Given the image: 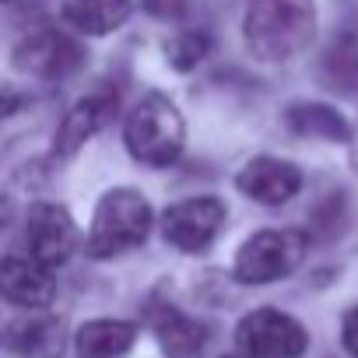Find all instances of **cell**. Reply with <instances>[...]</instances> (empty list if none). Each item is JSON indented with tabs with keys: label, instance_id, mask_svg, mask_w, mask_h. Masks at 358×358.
I'll return each instance as SVG.
<instances>
[{
	"label": "cell",
	"instance_id": "obj_8",
	"mask_svg": "<svg viewBox=\"0 0 358 358\" xmlns=\"http://www.w3.org/2000/svg\"><path fill=\"white\" fill-rule=\"evenodd\" d=\"M81 64H85V50L57 29L29 32L15 46V67L32 74V78H43V81H64Z\"/></svg>",
	"mask_w": 358,
	"mask_h": 358
},
{
	"label": "cell",
	"instance_id": "obj_11",
	"mask_svg": "<svg viewBox=\"0 0 358 358\" xmlns=\"http://www.w3.org/2000/svg\"><path fill=\"white\" fill-rule=\"evenodd\" d=\"M4 348L18 358H60L67 348V334H64V320L46 313V309H32L22 313L8 323L4 330Z\"/></svg>",
	"mask_w": 358,
	"mask_h": 358
},
{
	"label": "cell",
	"instance_id": "obj_10",
	"mask_svg": "<svg viewBox=\"0 0 358 358\" xmlns=\"http://www.w3.org/2000/svg\"><path fill=\"white\" fill-rule=\"evenodd\" d=\"M0 292L11 306L32 313V309H46L57 299V278L50 274L46 264L25 253H8L4 264H0Z\"/></svg>",
	"mask_w": 358,
	"mask_h": 358
},
{
	"label": "cell",
	"instance_id": "obj_9",
	"mask_svg": "<svg viewBox=\"0 0 358 358\" xmlns=\"http://www.w3.org/2000/svg\"><path fill=\"white\" fill-rule=\"evenodd\" d=\"M236 190L264 208H281L302 190V169L285 158L257 155L236 172Z\"/></svg>",
	"mask_w": 358,
	"mask_h": 358
},
{
	"label": "cell",
	"instance_id": "obj_22",
	"mask_svg": "<svg viewBox=\"0 0 358 358\" xmlns=\"http://www.w3.org/2000/svg\"><path fill=\"white\" fill-rule=\"evenodd\" d=\"M222 358H243V355H222Z\"/></svg>",
	"mask_w": 358,
	"mask_h": 358
},
{
	"label": "cell",
	"instance_id": "obj_19",
	"mask_svg": "<svg viewBox=\"0 0 358 358\" xmlns=\"http://www.w3.org/2000/svg\"><path fill=\"white\" fill-rule=\"evenodd\" d=\"M190 0H144V11L155 18H183Z\"/></svg>",
	"mask_w": 358,
	"mask_h": 358
},
{
	"label": "cell",
	"instance_id": "obj_7",
	"mask_svg": "<svg viewBox=\"0 0 358 358\" xmlns=\"http://www.w3.org/2000/svg\"><path fill=\"white\" fill-rule=\"evenodd\" d=\"M225 204L218 197H190L165 208L162 215V236L179 253H204L225 229Z\"/></svg>",
	"mask_w": 358,
	"mask_h": 358
},
{
	"label": "cell",
	"instance_id": "obj_20",
	"mask_svg": "<svg viewBox=\"0 0 358 358\" xmlns=\"http://www.w3.org/2000/svg\"><path fill=\"white\" fill-rule=\"evenodd\" d=\"M341 344L351 358H358V306L348 309L344 320H341Z\"/></svg>",
	"mask_w": 358,
	"mask_h": 358
},
{
	"label": "cell",
	"instance_id": "obj_14",
	"mask_svg": "<svg viewBox=\"0 0 358 358\" xmlns=\"http://www.w3.org/2000/svg\"><path fill=\"white\" fill-rule=\"evenodd\" d=\"M137 341V327L127 320H88L74 334L81 358H123Z\"/></svg>",
	"mask_w": 358,
	"mask_h": 358
},
{
	"label": "cell",
	"instance_id": "obj_16",
	"mask_svg": "<svg viewBox=\"0 0 358 358\" xmlns=\"http://www.w3.org/2000/svg\"><path fill=\"white\" fill-rule=\"evenodd\" d=\"M285 123H288V130L295 137H316V141H348L351 144V134H355L337 109L320 106V102H295V106H288Z\"/></svg>",
	"mask_w": 358,
	"mask_h": 358
},
{
	"label": "cell",
	"instance_id": "obj_17",
	"mask_svg": "<svg viewBox=\"0 0 358 358\" xmlns=\"http://www.w3.org/2000/svg\"><path fill=\"white\" fill-rule=\"evenodd\" d=\"M323 74L334 88L341 92H358V39L355 36H341L327 57H323Z\"/></svg>",
	"mask_w": 358,
	"mask_h": 358
},
{
	"label": "cell",
	"instance_id": "obj_6",
	"mask_svg": "<svg viewBox=\"0 0 358 358\" xmlns=\"http://www.w3.org/2000/svg\"><path fill=\"white\" fill-rule=\"evenodd\" d=\"M78 250V225L74 218L67 215V208L60 204H32L22 218V253L46 264V267H57V264H67Z\"/></svg>",
	"mask_w": 358,
	"mask_h": 358
},
{
	"label": "cell",
	"instance_id": "obj_4",
	"mask_svg": "<svg viewBox=\"0 0 358 358\" xmlns=\"http://www.w3.org/2000/svg\"><path fill=\"white\" fill-rule=\"evenodd\" d=\"M309 239L299 229H264L243 243L232 274L243 285H274L306 260Z\"/></svg>",
	"mask_w": 358,
	"mask_h": 358
},
{
	"label": "cell",
	"instance_id": "obj_12",
	"mask_svg": "<svg viewBox=\"0 0 358 358\" xmlns=\"http://www.w3.org/2000/svg\"><path fill=\"white\" fill-rule=\"evenodd\" d=\"M148 327L158 341V348L169 358H197L208 344V327L194 316H187L172 302H151L148 306Z\"/></svg>",
	"mask_w": 358,
	"mask_h": 358
},
{
	"label": "cell",
	"instance_id": "obj_13",
	"mask_svg": "<svg viewBox=\"0 0 358 358\" xmlns=\"http://www.w3.org/2000/svg\"><path fill=\"white\" fill-rule=\"evenodd\" d=\"M113 106H116V99H109V95H88V99H81L64 116V123L57 130V141H53V151L57 155H74L92 134H99L113 120Z\"/></svg>",
	"mask_w": 358,
	"mask_h": 358
},
{
	"label": "cell",
	"instance_id": "obj_15",
	"mask_svg": "<svg viewBox=\"0 0 358 358\" xmlns=\"http://www.w3.org/2000/svg\"><path fill=\"white\" fill-rule=\"evenodd\" d=\"M60 15L81 36H109L130 18V0H64Z\"/></svg>",
	"mask_w": 358,
	"mask_h": 358
},
{
	"label": "cell",
	"instance_id": "obj_3",
	"mask_svg": "<svg viewBox=\"0 0 358 358\" xmlns=\"http://www.w3.org/2000/svg\"><path fill=\"white\" fill-rule=\"evenodd\" d=\"M123 144L134 162H141L148 169H169L183 155L187 123L165 95L151 92L130 109V116L123 123Z\"/></svg>",
	"mask_w": 358,
	"mask_h": 358
},
{
	"label": "cell",
	"instance_id": "obj_21",
	"mask_svg": "<svg viewBox=\"0 0 358 358\" xmlns=\"http://www.w3.org/2000/svg\"><path fill=\"white\" fill-rule=\"evenodd\" d=\"M351 165L358 169V127H355V134H351Z\"/></svg>",
	"mask_w": 358,
	"mask_h": 358
},
{
	"label": "cell",
	"instance_id": "obj_5",
	"mask_svg": "<svg viewBox=\"0 0 358 358\" xmlns=\"http://www.w3.org/2000/svg\"><path fill=\"white\" fill-rule=\"evenodd\" d=\"M236 348L243 358H302L309 334L281 309H253L236 327Z\"/></svg>",
	"mask_w": 358,
	"mask_h": 358
},
{
	"label": "cell",
	"instance_id": "obj_2",
	"mask_svg": "<svg viewBox=\"0 0 358 358\" xmlns=\"http://www.w3.org/2000/svg\"><path fill=\"white\" fill-rule=\"evenodd\" d=\"M151 222H155V215H151V204L144 194H137L134 187L106 190L102 201L95 204L85 253L92 260H113L127 250H137L148 239Z\"/></svg>",
	"mask_w": 358,
	"mask_h": 358
},
{
	"label": "cell",
	"instance_id": "obj_1",
	"mask_svg": "<svg viewBox=\"0 0 358 358\" xmlns=\"http://www.w3.org/2000/svg\"><path fill=\"white\" fill-rule=\"evenodd\" d=\"M316 36L313 0H250L243 18V39L264 64H285L299 57Z\"/></svg>",
	"mask_w": 358,
	"mask_h": 358
},
{
	"label": "cell",
	"instance_id": "obj_18",
	"mask_svg": "<svg viewBox=\"0 0 358 358\" xmlns=\"http://www.w3.org/2000/svg\"><path fill=\"white\" fill-rule=\"evenodd\" d=\"M208 53H211L208 32H179L176 39L165 43V60H169L176 71H194Z\"/></svg>",
	"mask_w": 358,
	"mask_h": 358
}]
</instances>
